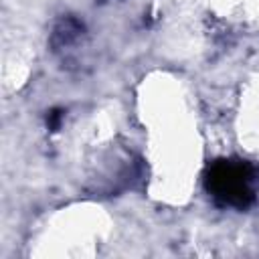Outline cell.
Returning a JSON list of instances; mask_svg holds the SVG:
<instances>
[{"label":"cell","mask_w":259,"mask_h":259,"mask_svg":"<svg viewBox=\"0 0 259 259\" xmlns=\"http://www.w3.org/2000/svg\"><path fill=\"white\" fill-rule=\"evenodd\" d=\"M255 176L257 172L247 160L219 158L206 166L204 188L219 206L245 210L255 200Z\"/></svg>","instance_id":"obj_1"},{"label":"cell","mask_w":259,"mask_h":259,"mask_svg":"<svg viewBox=\"0 0 259 259\" xmlns=\"http://www.w3.org/2000/svg\"><path fill=\"white\" fill-rule=\"evenodd\" d=\"M81 30H83V24L79 22V20H75V18H63L57 26H55V30H53V36H51V42L55 45V47H63V45H69V42H73L79 34H81Z\"/></svg>","instance_id":"obj_2"},{"label":"cell","mask_w":259,"mask_h":259,"mask_svg":"<svg viewBox=\"0 0 259 259\" xmlns=\"http://www.w3.org/2000/svg\"><path fill=\"white\" fill-rule=\"evenodd\" d=\"M61 119H63V111H61V109H53V111L47 115V123H49V127H51L53 132H55V130H59Z\"/></svg>","instance_id":"obj_3"}]
</instances>
